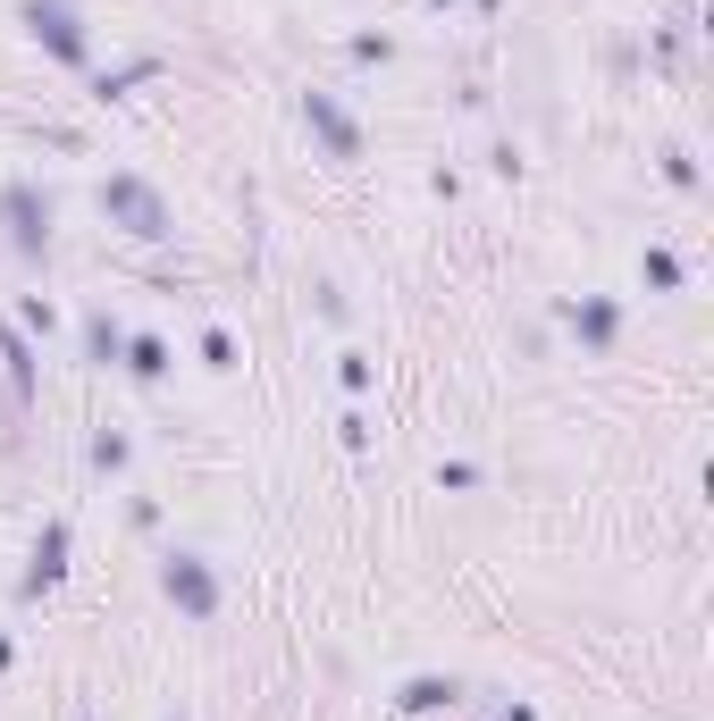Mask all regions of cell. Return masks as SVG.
<instances>
[{
    "instance_id": "277c9868",
    "label": "cell",
    "mask_w": 714,
    "mask_h": 721,
    "mask_svg": "<svg viewBox=\"0 0 714 721\" xmlns=\"http://www.w3.org/2000/svg\"><path fill=\"white\" fill-rule=\"evenodd\" d=\"M26 26L42 34L67 67H85V34H76V9H67V0H26Z\"/></svg>"
},
{
    "instance_id": "7a4b0ae2",
    "label": "cell",
    "mask_w": 714,
    "mask_h": 721,
    "mask_svg": "<svg viewBox=\"0 0 714 721\" xmlns=\"http://www.w3.org/2000/svg\"><path fill=\"white\" fill-rule=\"evenodd\" d=\"M0 219H9V244L26 252V260H42V252H51V202H42L26 177L0 193Z\"/></svg>"
},
{
    "instance_id": "ba28073f",
    "label": "cell",
    "mask_w": 714,
    "mask_h": 721,
    "mask_svg": "<svg viewBox=\"0 0 714 721\" xmlns=\"http://www.w3.org/2000/svg\"><path fill=\"white\" fill-rule=\"evenodd\" d=\"M85 352H93V361H110V352H118V327H110V319H85Z\"/></svg>"
},
{
    "instance_id": "5b68a950",
    "label": "cell",
    "mask_w": 714,
    "mask_h": 721,
    "mask_svg": "<svg viewBox=\"0 0 714 721\" xmlns=\"http://www.w3.org/2000/svg\"><path fill=\"white\" fill-rule=\"evenodd\" d=\"M303 118H311V126H320V134H328V152H336V159H354V152H361L354 118H345V110H336V101H328V93H303Z\"/></svg>"
},
{
    "instance_id": "8992f818",
    "label": "cell",
    "mask_w": 714,
    "mask_h": 721,
    "mask_svg": "<svg viewBox=\"0 0 714 721\" xmlns=\"http://www.w3.org/2000/svg\"><path fill=\"white\" fill-rule=\"evenodd\" d=\"M60 570H67V520H51V529H42V545H34V579H26V588H51Z\"/></svg>"
},
{
    "instance_id": "52a82bcc",
    "label": "cell",
    "mask_w": 714,
    "mask_h": 721,
    "mask_svg": "<svg viewBox=\"0 0 714 721\" xmlns=\"http://www.w3.org/2000/svg\"><path fill=\"white\" fill-rule=\"evenodd\" d=\"M127 370L135 377H161L168 370V345H161V336H135V345H127Z\"/></svg>"
},
{
    "instance_id": "9c48e42d",
    "label": "cell",
    "mask_w": 714,
    "mask_h": 721,
    "mask_svg": "<svg viewBox=\"0 0 714 721\" xmlns=\"http://www.w3.org/2000/svg\"><path fill=\"white\" fill-rule=\"evenodd\" d=\"M202 361H211V370H228V361H235V345H228V327H211V336H202Z\"/></svg>"
},
{
    "instance_id": "30bf717a",
    "label": "cell",
    "mask_w": 714,
    "mask_h": 721,
    "mask_svg": "<svg viewBox=\"0 0 714 721\" xmlns=\"http://www.w3.org/2000/svg\"><path fill=\"white\" fill-rule=\"evenodd\" d=\"M0 662H9V638H0Z\"/></svg>"
},
{
    "instance_id": "6da1fadb",
    "label": "cell",
    "mask_w": 714,
    "mask_h": 721,
    "mask_svg": "<svg viewBox=\"0 0 714 721\" xmlns=\"http://www.w3.org/2000/svg\"><path fill=\"white\" fill-rule=\"evenodd\" d=\"M101 210L127 227V235H143V244H161V235H168V202L143 185V177H110V185H101Z\"/></svg>"
},
{
    "instance_id": "3957f363",
    "label": "cell",
    "mask_w": 714,
    "mask_h": 721,
    "mask_svg": "<svg viewBox=\"0 0 714 721\" xmlns=\"http://www.w3.org/2000/svg\"><path fill=\"white\" fill-rule=\"evenodd\" d=\"M161 588H168V604H186L194 621H211V613H219V579H211V563H202V554H168V563H161Z\"/></svg>"
}]
</instances>
